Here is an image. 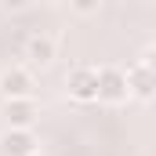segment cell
Listing matches in <instances>:
<instances>
[{
    "label": "cell",
    "instance_id": "9",
    "mask_svg": "<svg viewBox=\"0 0 156 156\" xmlns=\"http://www.w3.org/2000/svg\"><path fill=\"white\" fill-rule=\"evenodd\" d=\"M0 4H4V7H7V11H22V7H26V4H29V0H0Z\"/></svg>",
    "mask_w": 156,
    "mask_h": 156
},
{
    "label": "cell",
    "instance_id": "3",
    "mask_svg": "<svg viewBox=\"0 0 156 156\" xmlns=\"http://www.w3.org/2000/svg\"><path fill=\"white\" fill-rule=\"evenodd\" d=\"M66 87H69V98H76V102H98V69H87V66H80L73 69L69 76H66Z\"/></svg>",
    "mask_w": 156,
    "mask_h": 156
},
{
    "label": "cell",
    "instance_id": "2",
    "mask_svg": "<svg viewBox=\"0 0 156 156\" xmlns=\"http://www.w3.org/2000/svg\"><path fill=\"white\" fill-rule=\"evenodd\" d=\"M0 94H4V102H7V98H33V94H37L33 73L22 69V66L4 69V73H0Z\"/></svg>",
    "mask_w": 156,
    "mask_h": 156
},
{
    "label": "cell",
    "instance_id": "1",
    "mask_svg": "<svg viewBox=\"0 0 156 156\" xmlns=\"http://www.w3.org/2000/svg\"><path fill=\"white\" fill-rule=\"evenodd\" d=\"M131 98V87H127V73L116 69V66H105L98 69V102H109V105H120Z\"/></svg>",
    "mask_w": 156,
    "mask_h": 156
},
{
    "label": "cell",
    "instance_id": "4",
    "mask_svg": "<svg viewBox=\"0 0 156 156\" xmlns=\"http://www.w3.org/2000/svg\"><path fill=\"white\" fill-rule=\"evenodd\" d=\"M40 142L33 131H26V127H7V134L0 138V153L4 156H37Z\"/></svg>",
    "mask_w": 156,
    "mask_h": 156
},
{
    "label": "cell",
    "instance_id": "7",
    "mask_svg": "<svg viewBox=\"0 0 156 156\" xmlns=\"http://www.w3.org/2000/svg\"><path fill=\"white\" fill-rule=\"evenodd\" d=\"M26 58H29L33 66H51V62H55V40L47 37V33L29 37L26 40Z\"/></svg>",
    "mask_w": 156,
    "mask_h": 156
},
{
    "label": "cell",
    "instance_id": "10",
    "mask_svg": "<svg viewBox=\"0 0 156 156\" xmlns=\"http://www.w3.org/2000/svg\"><path fill=\"white\" fill-rule=\"evenodd\" d=\"M145 62H149V66H153V69H156V51H153V55H149V58H145Z\"/></svg>",
    "mask_w": 156,
    "mask_h": 156
},
{
    "label": "cell",
    "instance_id": "8",
    "mask_svg": "<svg viewBox=\"0 0 156 156\" xmlns=\"http://www.w3.org/2000/svg\"><path fill=\"white\" fill-rule=\"evenodd\" d=\"M69 7H73L76 15H94V11L102 7V0H69Z\"/></svg>",
    "mask_w": 156,
    "mask_h": 156
},
{
    "label": "cell",
    "instance_id": "6",
    "mask_svg": "<svg viewBox=\"0 0 156 156\" xmlns=\"http://www.w3.org/2000/svg\"><path fill=\"white\" fill-rule=\"evenodd\" d=\"M4 116H7V127H26V131H33L40 109H37L33 98H7V102H4Z\"/></svg>",
    "mask_w": 156,
    "mask_h": 156
},
{
    "label": "cell",
    "instance_id": "5",
    "mask_svg": "<svg viewBox=\"0 0 156 156\" xmlns=\"http://www.w3.org/2000/svg\"><path fill=\"white\" fill-rule=\"evenodd\" d=\"M127 87H131V94L142 98V102L156 98V69L149 66V62L131 66V69H127Z\"/></svg>",
    "mask_w": 156,
    "mask_h": 156
}]
</instances>
